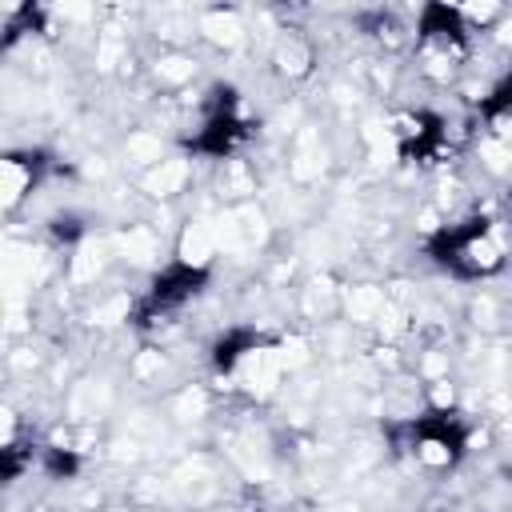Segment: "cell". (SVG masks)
Wrapping results in <instances>:
<instances>
[{
  "instance_id": "2",
  "label": "cell",
  "mask_w": 512,
  "mask_h": 512,
  "mask_svg": "<svg viewBox=\"0 0 512 512\" xmlns=\"http://www.w3.org/2000/svg\"><path fill=\"white\" fill-rule=\"evenodd\" d=\"M404 436L408 456L424 468H452L468 444V428L456 412H424L404 424Z\"/></svg>"
},
{
  "instance_id": "1",
  "label": "cell",
  "mask_w": 512,
  "mask_h": 512,
  "mask_svg": "<svg viewBox=\"0 0 512 512\" xmlns=\"http://www.w3.org/2000/svg\"><path fill=\"white\" fill-rule=\"evenodd\" d=\"M428 256L460 280H480V276H496L508 264V236L496 220L468 216V220L444 224L428 240Z\"/></svg>"
},
{
  "instance_id": "5",
  "label": "cell",
  "mask_w": 512,
  "mask_h": 512,
  "mask_svg": "<svg viewBox=\"0 0 512 512\" xmlns=\"http://www.w3.org/2000/svg\"><path fill=\"white\" fill-rule=\"evenodd\" d=\"M480 112L492 116V120H512V72L488 92V100L480 104Z\"/></svg>"
},
{
  "instance_id": "4",
  "label": "cell",
  "mask_w": 512,
  "mask_h": 512,
  "mask_svg": "<svg viewBox=\"0 0 512 512\" xmlns=\"http://www.w3.org/2000/svg\"><path fill=\"white\" fill-rule=\"evenodd\" d=\"M40 172H44L40 152H8L4 156V204L16 208L40 184Z\"/></svg>"
},
{
  "instance_id": "3",
  "label": "cell",
  "mask_w": 512,
  "mask_h": 512,
  "mask_svg": "<svg viewBox=\"0 0 512 512\" xmlns=\"http://www.w3.org/2000/svg\"><path fill=\"white\" fill-rule=\"evenodd\" d=\"M204 284H208V272H204V268H196V264H168V268L152 280V288H148V296H144V320L180 312Z\"/></svg>"
}]
</instances>
